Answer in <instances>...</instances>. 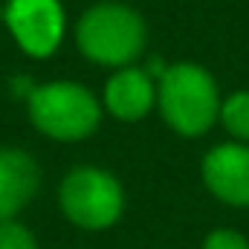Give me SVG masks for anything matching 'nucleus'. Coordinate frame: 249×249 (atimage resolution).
<instances>
[{
    "label": "nucleus",
    "mask_w": 249,
    "mask_h": 249,
    "mask_svg": "<svg viewBox=\"0 0 249 249\" xmlns=\"http://www.w3.org/2000/svg\"><path fill=\"white\" fill-rule=\"evenodd\" d=\"M148 41L145 20L136 9L119 0L90 6L75 23V44L84 58L102 67H130Z\"/></svg>",
    "instance_id": "1"
},
{
    "label": "nucleus",
    "mask_w": 249,
    "mask_h": 249,
    "mask_svg": "<svg viewBox=\"0 0 249 249\" xmlns=\"http://www.w3.org/2000/svg\"><path fill=\"white\" fill-rule=\"evenodd\" d=\"M160 113L180 136H200L220 116V96L214 78L191 61L165 67L157 87Z\"/></svg>",
    "instance_id": "2"
},
{
    "label": "nucleus",
    "mask_w": 249,
    "mask_h": 249,
    "mask_svg": "<svg viewBox=\"0 0 249 249\" xmlns=\"http://www.w3.org/2000/svg\"><path fill=\"white\" fill-rule=\"evenodd\" d=\"M29 119L55 142H81L99 127L102 105L78 81H50L29 93Z\"/></svg>",
    "instance_id": "3"
},
{
    "label": "nucleus",
    "mask_w": 249,
    "mask_h": 249,
    "mask_svg": "<svg viewBox=\"0 0 249 249\" xmlns=\"http://www.w3.org/2000/svg\"><path fill=\"white\" fill-rule=\"evenodd\" d=\"M58 206L64 217L75 223L78 229L99 232V229L113 226L122 217L124 191L122 183L110 171L81 165V168H72L61 180Z\"/></svg>",
    "instance_id": "4"
},
{
    "label": "nucleus",
    "mask_w": 249,
    "mask_h": 249,
    "mask_svg": "<svg viewBox=\"0 0 249 249\" xmlns=\"http://www.w3.org/2000/svg\"><path fill=\"white\" fill-rule=\"evenodd\" d=\"M3 23L29 58H50L61 47L67 29L61 0H9Z\"/></svg>",
    "instance_id": "5"
},
{
    "label": "nucleus",
    "mask_w": 249,
    "mask_h": 249,
    "mask_svg": "<svg viewBox=\"0 0 249 249\" xmlns=\"http://www.w3.org/2000/svg\"><path fill=\"white\" fill-rule=\"evenodd\" d=\"M203 183L229 206H249V148L241 142H226L203 157Z\"/></svg>",
    "instance_id": "6"
},
{
    "label": "nucleus",
    "mask_w": 249,
    "mask_h": 249,
    "mask_svg": "<svg viewBox=\"0 0 249 249\" xmlns=\"http://www.w3.org/2000/svg\"><path fill=\"white\" fill-rule=\"evenodd\" d=\"M157 105V84L139 67L116 70L105 84V107L119 122H139Z\"/></svg>",
    "instance_id": "7"
},
{
    "label": "nucleus",
    "mask_w": 249,
    "mask_h": 249,
    "mask_svg": "<svg viewBox=\"0 0 249 249\" xmlns=\"http://www.w3.org/2000/svg\"><path fill=\"white\" fill-rule=\"evenodd\" d=\"M38 165L20 148H0V223L15 220L38 191Z\"/></svg>",
    "instance_id": "8"
},
{
    "label": "nucleus",
    "mask_w": 249,
    "mask_h": 249,
    "mask_svg": "<svg viewBox=\"0 0 249 249\" xmlns=\"http://www.w3.org/2000/svg\"><path fill=\"white\" fill-rule=\"evenodd\" d=\"M220 122L226 124V130L241 139L249 142V90L232 93L223 105H220Z\"/></svg>",
    "instance_id": "9"
},
{
    "label": "nucleus",
    "mask_w": 249,
    "mask_h": 249,
    "mask_svg": "<svg viewBox=\"0 0 249 249\" xmlns=\"http://www.w3.org/2000/svg\"><path fill=\"white\" fill-rule=\"evenodd\" d=\"M0 249H38V241L23 223L3 220L0 223Z\"/></svg>",
    "instance_id": "10"
},
{
    "label": "nucleus",
    "mask_w": 249,
    "mask_h": 249,
    "mask_svg": "<svg viewBox=\"0 0 249 249\" xmlns=\"http://www.w3.org/2000/svg\"><path fill=\"white\" fill-rule=\"evenodd\" d=\"M203 249H249V241L235 229H214L206 235Z\"/></svg>",
    "instance_id": "11"
},
{
    "label": "nucleus",
    "mask_w": 249,
    "mask_h": 249,
    "mask_svg": "<svg viewBox=\"0 0 249 249\" xmlns=\"http://www.w3.org/2000/svg\"><path fill=\"white\" fill-rule=\"evenodd\" d=\"M0 20H3V6H0Z\"/></svg>",
    "instance_id": "12"
}]
</instances>
